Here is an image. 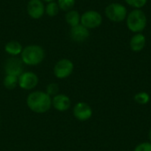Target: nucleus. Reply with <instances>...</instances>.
I'll return each mask as SVG.
<instances>
[{"label":"nucleus","instance_id":"nucleus-1","mask_svg":"<svg viewBox=\"0 0 151 151\" xmlns=\"http://www.w3.org/2000/svg\"><path fill=\"white\" fill-rule=\"evenodd\" d=\"M27 105L30 111L35 113L42 114L49 111L51 105V96H50L45 91L35 90L31 92L26 100Z\"/></svg>","mask_w":151,"mask_h":151},{"label":"nucleus","instance_id":"nucleus-2","mask_svg":"<svg viewBox=\"0 0 151 151\" xmlns=\"http://www.w3.org/2000/svg\"><path fill=\"white\" fill-rule=\"evenodd\" d=\"M45 58L44 49L38 44H30L23 48L20 54V59L23 64L28 66L40 65Z\"/></svg>","mask_w":151,"mask_h":151},{"label":"nucleus","instance_id":"nucleus-3","mask_svg":"<svg viewBox=\"0 0 151 151\" xmlns=\"http://www.w3.org/2000/svg\"><path fill=\"white\" fill-rule=\"evenodd\" d=\"M127 28L136 34L142 33L147 27V16L142 9H134L129 13H127Z\"/></svg>","mask_w":151,"mask_h":151},{"label":"nucleus","instance_id":"nucleus-4","mask_svg":"<svg viewBox=\"0 0 151 151\" xmlns=\"http://www.w3.org/2000/svg\"><path fill=\"white\" fill-rule=\"evenodd\" d=\"M127 10L126 6L119 3H111L105 8L106 17L112 22H122L127 19Z\"/></svg>","mask_w":151,"mask_h":151},{"label":"nucleus","instance_id":"nucleus-5","mask_svg":"<svg viewBox=\"0 0 151 151\" xmlns=\"http://www.w3.org/2000/svg\"><path fill=\"white\" fill-rule=\"evenodd\" d=\"M74 65L72 60L68 58L59 59L53 67V73L57 79L63 80L68 78L73 72Z\"/></svg>","mask_w":151,"mask_h":151},{"label":"nucleus","instance_id":"nucleus-6","mask_svg":"<svg viewBox=\"0 0 151 151\" xmlns=\"http://www.w3.org/2000/svg\"><path fill=\"white\" fill-rule=\"evenodd\" d=\"M103 23V17L101 13L95 10H88L81 15V24L88 29H94L99 27Z\"/></svg>","mask_w":151,"mask_h":151},{"label":"nucleus","instance_id":"nucleus-7","mask_svg":"<svg viewBox=\"0 0 151 151\" xmlns=\"http://www.w3.org/2000/svg\"><path fill=\"white\" fill-rule=\"evenodd\" d=\"M39 82L36 73L31 71L23 72L19 76V87L24 90H33Z\"/></svg>","mask_w":151,"mask_h":151},{"label":"nucleus","instance_id":"nucleus-8","mask_svg":"<svg viewBox=\"0 0 151 151\" xmlns=\"http://www.w3.org/2000/svg\"><path fill=\"white\" fill-rule=\"evenodd\" d=\"M4 69L5 74L19 77L24 72V64L20 58H18L17 57H11L5 61Z\"/></svg>","mask_w":151,"mask_h":151},{"label":"nucleus","instance_id":"nucleus-9","mask_svg":"<svg viewBox=\"0 0 151 151\" xmlns=\"http://www.w3.org/2000/svg\"><path fill=\"white\" fill-rule=\"evenodd\" d=\"M73 113L74 118L79 121H87L92 117L93 111L90 105H88L87 103L79 102L74 105L73 109Z\"/></svg>","mask_w":151,"mask_h":151},{"label":"nucleus","instance_id":"nucleus-10","mask_svg":"<svg viewBox=\"0 0 151 151\" xmlns=\"http://www.w3.org/2000/svg\"><path fill=\"white\" fill-rule=\"evenodd\" d=\"M27 12L31 19H39L45 14V5L42 0H29L27 4Z\"/></svg>","mask_w":151,"mask_h":151},{"label":"nucleus","instance_id":"nucleus-11","mask_svg":"<svg viewBox=\"0 0 151 151\" xmlns=\"http://www.w3.org/2000/svg\"><path fill=\"white\" fill-rule=\"evenodd\" d=\"M71 104L72 102L70 97L65 94L58 93V95L51 97V105L58 111L64 112L68 111L71 107Z\"/></svg>","mask_w":151,"mask_h":151},{"label":"nucleus","instance_id":"nucleus-12","mask_svg":"<svg viewBox=\"0 0 151 151\" xmlns=\"http://www.w3.org/2000/svg\"><path fill=\"white\" fill-rule=\"evenodd\" d=\"M71 39L75 42H83L89 37V29L79 24L75 27H71L69 32Z\"/></svg>","mask_w":151,"mask_h":151},{"label":"nucleus","instance_id":"nucleus-13","mask_svg":"<svg viewBox=\"0 0 151 151\" xmlns=\"http://www.w3.org/2000/svg\"><path fill=\"white\" fill-rule=\"evenodd\" d=\"M130 48L134 52H139L142 51L145 45H146V37L142 33H136L134 34L131 39H130V42H129Z\"/></svg>","mask_w":151,"mask_h":151},{"label":"nucleus","instance_id":"nucleus-14","mask_svg":"<svg viewBox=\"0 0 151 151\" xmlns=\"http://www.w3.org/2000/svg\"><path fill=\"white\" fill-rule=\"evenodd\" d=\"M23 48L24 47L21 45V43L19 42L12 40V41L8 42L7 43H5L4 51L11 57H18L21 54Z\"/></svg>","mask_w":151,"mask_h":151},{"label":"nucleus","instance_id":"nucleus-15","mask_svg":"<svg viewBox=\"0 0 151 151\" xmlns=\"http://www.w3.org/2000/svg\"><path fill=\"white\" fill-rule=\"evenodd\" d=\"M65 19L66 23L71 27H75V26L81 24V14L78 11L72 9V10L66 12Z\"/></svg>","mask_w":151,"mask_h":151},{"label":"nucleus","instance_id":"nucleus-16","mask_svg":"<svg viewBox=\"0 0 151 151\" xmlns=\"http://www.w3.org/2000/svg\"><path fill=\"white\" fill-rule=\"evenodd\" d=\"M3 85L6 89L12 90L19 86V77L11 74H5L3 80Z\"/></svg>","mask_w":151,"mask_h":151},{"label":"nucleus","instance_id":"nucleus-17","mask_svg":"<svg viewBox=\"0 0 151 151\" xmlns=\"http://www.w3.org/2000/svg\"><path fill=\"white\" fill-rule=\"evenodd\" d=\"M59 11H60V9H59V6H58L57 1L47 3V4L45 5V14L48 15L49 17L57 16L58 14Z\"/></svg>","mask_w":151,"mask_h":151},{"label":"nucleus","instance_id":"nucleus-18","mask_svg":"<svg viewBox=\"0 0 151 151\" xmlns=\"http://www.w3.org/2000/svg\"><path fill=\"white\" fill-rule=\"evenodd\" d=\"M59 9L64 12H68L72 10L75 4V0H57Z\"/></svg>","mask_w":151,"mask_h":151},{"label":"nucleus","instance_id":"nucleus-19","mask_svg":"<svg viewBox=\"0 0 151 151\" xmlns=\"http://www.w3.org/2000/svg\"><path fill=\"white\" fill-rule=\"evenodd\" d=\"M150 100V96L147 92H140L134 96V101L140 104H147Z\"/></svg>","mask_w":151,"mask_h":151},{"label":"nucleus","instance_id":"nucleus-20","mask_svg":"<svg viewBox=\"0 0 151 151\" xmlns=\"http://www.w3.org/2000/svg\"><path fill=\"white\" fill-rule=\"evenodd\" d=\"M125 2L134 9H142L146 5L148 0H125Z\"/></svg>","mask_w":151,"mask_h":151},{"label":"nucleus","instance_id":"nucleus-21","mask_svg":"<svg viewBox=\"0 0 151 151\" xmlns=\"http://www.w3.org/2000/svg\"><path fill=\"white\" fill-rule=\"evenodd\" d=\"M45 92L51 97H53L54 96L58 95L59 92V87L57 83H50L47 85L46 87V90Z\"/></svg>","mask_w":151,"mask_h":151},{"label":"nucleus","instance_id":"nucleus-22","mask_svg":"<svg viewBox=\"0 0 151 151\" xmlns=\"http://www.w3.org/2000/svg\"><path fill=\"white\" fill-rule=\"evenodd\" d=\"M134 151H151V142H142L135 147Z\"/></svg>","mask_w":151,"mask_h":151},{"label":"nucleus","instance_id":"nucleus-23","mask_svg":"<svg viewBox=\"0 0 151 151\" xmlns=\"http://www.w3.org/2000/svg\"><path fill=\"white\" fill-rule=\"evenodd\" d=\"M42 2H46V3H50V2H53V1H56V0H42Z\"/></svg>","mask_w":151,"mask_h":151},{"label":"nucleus","instance_id":"nucleus-24","mask_svg":"<svg viewBox=\"0 0 151 151\" xmlns=\"http://www.w3.org/2000/svg\"><path fill=\"white\" fill-rule=\"evenodd\" d=\"M149 139H150V142H151V129L149 133Z\"/></svg>","mask_w":151,"mask_h":151}]
</instances>
